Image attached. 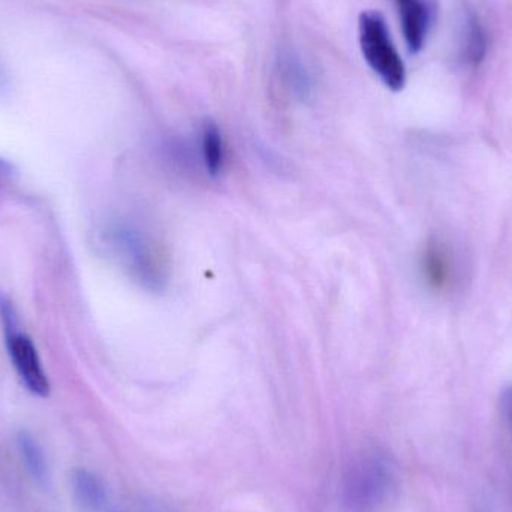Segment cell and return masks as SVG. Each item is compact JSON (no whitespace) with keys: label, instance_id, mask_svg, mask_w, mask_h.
Returning <instances> with one entry per match:
<instances>
[{"label":"cell","instance_id":"6da1fadb","mask_svg":"<svg viewBox=\"0 0 512 512\" xmlns=\"http://www.w3.org/2000/svg\"><path fill=\"white\" fill-rule=\"evenodd\" d=\"M108 240L114 254L137 282L152 291L164 289L170 265L156 237L134 225L117 224L108 230Z\"/></svg>","mask_w":512,"mask_h":512},{"label":"cell","instance_id":"7a4b0ae2","mask_svg":"<svg viewBox=\"0 0 512 512\" xmlns=\"http://www.w3.org/2000/svg\"><path fill=\"white\" fill-rule=\"evenodd\" d=\"M358 41L364 60L379 80L393 92H400L406 84V66L381 12H361L358 18Z\"/></svg>","mask_w":512,"mask_h":512},{"label":"cell","instance_id":"3957f363","mask_svg":"<svg viewBox=\"0 0 512 512\" xmlns=\"http://www.w3.org/2000/svg\"><path fill=\"white\" fill-rule=\"evenodd\" d=\"M393 486V469L385 457L366 454L355 460L343 483L348 512H373L384 504Z\"/></svg>","mask_w":512,"mask_h":512},{"label":"cell","instance_id":"277c9868","mask_svg":"<svg viewBox=\"0 0 512 512\" xmlns=\"http://www.w3.org/2000/svg\"><path fill=\"white\" fill-rule=\"evenodd\" d=\"M0 318H2L6 346H8L9 357L14 364L15 372L30 393L38 397H47L50 393V382L42 367L36 346L24 331L21 333L14 309L3 297H0Z\"/></svg>","mask_w":512,"mask_h":512},{"label":"cell","instance_id":"5b68a950","mask_svg":"<svg viewBox=\"0 0 512 512\" xmlns=\"http://www.w3.org/2000/svg\"><path fill=\"white\" fill-rule=\"evenodd\" d=\"M396 5L408 50L418 54L435 26L438 0H396Z\"/></svg>","mask_w":512,"mask_h":512},{"label":"cell","instance_id":"8992f818","mask_svg":"<svg viewBox=\"0 0 512 512\" xmlns=\"http://www.w3.org/2000/svg\"><path fill=\"white\" fill-rule=\"evenodd\" d=\"M421 273L429 289L436 294L448 292L454 283V262L450 249L432 239L421 254Z\"/></svg>","mask_w":512,"mask_h":512},{"label":"cell","instance_id":"52a82bcc","mask_svg":"<svg viewBox=\"0 0 512 512\" xmlns=\"http://www.w3.org/2000/svg\"><path fill=\"white\" fill-rule=\"evenodd\" d=\"M75 501L83 512H101L107 502V493L101 480L86 469H78L72 475Z\"/></svg>","mask_w":512,"mask_h":512},{"label":"cell","instance_id":"ba28073f","mask_svg":"<svg viewBox=\"0 0 512 512\" xmlns=\"http://www.w3.org/2000/svg\"><path fill=\"white\" fill-rule=\"evenodd\" d=\"M201 162L207 174L212 177L221 176L227 162V149L224 137L215 123L207 122L201 132L200 140Z\"/></svg>","mask_w":512,"mask_h":512},{"label":"cell","instance_id":"9c48e42d","mask_svg":"<svg viewBox=\"0 0 512 512\" xmlns=\"http://www.w3.org/2000/svg\"><path fill=\"white\" fill-rule=\"evenodd\" d=\"M487 53V36L483 24L474 14L466 21L465 36H463L462 57L466 65L477 68L483 63Z\"/></svg>","mask_w":512,"mask_h":512},{"label":"cell","instance_id":"30bf717a","mask_svg":"<svg viewBox=\"0 0 512 512\" xmlns=\"http://www.w3.org/2000/svg\"><path fill=\"white\" fill-rule=\"evenodd\" d=\"M18 450H20L21 457L26 463L27 471L30 472L33 478L38 483L45 484L50 478L48 474L47 460H45L44 451L41 445L36 442L29 433H20L17 439Z\"/></svg>","mask_w":512,"mask_h":512},{"label":"cell","instance_id":"8fae6325","mask_svg":"<svg viewBox=\"0 0 512 512\" xmlns=\"http://www.w3.org/2000/svg\"><path fill=\"white\" fill-rule=\"evenodd\" d=\"M502 403H504L505 415H507L508 421H510L512 426V390L507 391V393L504 394V400H502Z\"/></svg>","mask_w":512,"mask_h":512},{"label":"cell","instance_id":"7c38bea8","mask_svg":"<svg viewBox=\"0 0 512 512\" xmlns=\"http://www.w3.org/2000/svg\"><path fill=\"white\" fill-rule=\"evenodd\" d=\"M9 165L6 164L5 161H2V159H0V174H3V173H8L9 171Z\"/></svg>","mask_w":512,"mask_h":512},{"label":"cell","instance_id":"4fadbf2b","mask_svg":"<svg viewBox=\"0 0 512 512\" xmlns=\"http://www.w3.org/2000/svg\"><path fill=\"white\" fill-rule=\"evenodd\" d=\"M2 83H3V78H2V74H0V86H2Z\"/></svg>","mask_w":512,"mask_h":512}]
</instances>
